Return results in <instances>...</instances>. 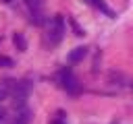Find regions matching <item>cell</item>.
I'll return each instance as SVG.
<instances>
[{"instance_id": "7", "label": "cell", "mask_w": 133, "mask_h": 124, "mask_svg": "<svg viewBox=\"0 0 133 124\" xmlns=\"http://www.w3.org/2000/svg\"><path fill=\"white\" fill-rule=\"evenodd\" d=\"M10 124H29V112H27V110L19 112V114L12 118V122H10Z\"/></svg>"}, {"instance_id": "6", "label": "cell", "mask_w": 133, "mask_h": 124, "mask_svg": "<svg viewBox=\"0 0 133 124\" xmlns=\"http://www.w3.org/2000/svg\"><path fill=\"white\" fill-rule=\"evenodd\" d=\"M87 2H89L91 6H96V8H100L102 12H106L108 17H114V12H112V10L106 6V2H104V0H87Z\"/></svg>"}, {"instance_id": "10", "label": "cell", "mask_w": 133, "mask_h": 124, "mask_svg": "<svg viewBox=\"0 0 133 124\" xmlns=\"http://www.w3.org/2000/svg\"><path fill=\"white\" fill-rule=\"evenodd\" d=\"M4 116H6V110H4V107H0V122L4 120Z\"/></svg>"}, {"instance_id": "11", "label": "cell", "mask_w": 133, "mask_h": 124, "mask_svg": "<svg viewBox=\"0 0 133 124\" xmlns=\"http://www.w3.org/2000/svg\"><path fill=\"white\" fill-rule=\"evenodd\" d=\"M54 124H64V122H62V114H60V116H58V118L54 120Z\"/></svg>"}, {"instance_id": "3", "label": "cell", "mask_w": 133, "mask_h": 124, "mask_svg": "<svg viewBox=\"0 0 133 124\" xmlns=\"http://www.w3.org/2000/svg\"><path fill=\"white\" fill-rule=\"evenodd\" d=\"M27 2V6H29V10H31V14L35 17V23H42V0H25ZM31 17V19H33Z\"/></svg>"}, {"instance_id": "9", "label": "cell", "mask_w": 133, "mask_h": 124, "mask_svg": "<svg viewBox=\"0 0 133 124\" xmlns=\"http://www.w3.org/2000/svg\"><path fill=\"white\" fill-rule=\"evenodd\" d=\"M0 66H12V60L6 56H0Z\"/></svg>"}, {"instance_id": "5", "label": "cell", "mask_w": 133, "mask_h": 124, "mask_svg": "<svg viewBox=\"0 0 133 124\" xmlns=\"http://www.w3.org/2000/svg\"><path fill=\"white\" fill-rule=\"evenodd\" d=\"M12 83H15V81H8V79L0 83V101H4V99L8 97V93L12 91Z\"/></svg>"}, {"instance_id": "8", "label": "cell", "mask_w": 133, "mask_h": 124, "mask_svg": "<svg viewBox=\"0 0 133 124\" xmlns=\"http://www.w3.org/2000/svg\"><path fill=\"white\" fill-rule=\"evenodd\" d=\"M15 45L19 48V52H25L27 50V43H25V37H23V33H15Z\"/></svg>"}, {"instance_id": "1", "label": "cell", "mask_w": 133, "mask_h": 124, "mask_svg": "<svg viewBox=\"0 0 133 124\" xmlns=\"http://www.w3.org/2000/svg\"><path fill=\"white\" fill-rule=\"evenodd\" d=\"M62 35H64V21H62V17H54L50 21V27H48V39H50V43H58L62 39Z\"/></svg>"}, {"instance_id": "12", "label": "cell", "mask_w": 133, "mask_h": 124, "mask_svg": "<svg viewBox=\"0 0 133 124\" xmlns=\"http://www.w3.org/2000/svg\"><path fill=\"white\" fill-rule=\"evenodd\" d=\"M4 2H10V0H4Z\"/></svg>"}, {"instance_id": "4", "label": "cell", "mask_w": 133, "mask_h": 124, "mask_svg": "<svg viewBox=\"0 0 133 124\" xmlns=\"http://www.w3.org/2000/svg\"><path fill=\"white\" fill-rule=\"evenodd\" d=\"M85 54H87V48H81V45H79V48H75V50L69 54V62H71V64H75V62L83 60V58H85Z\"/></svg>"}, {"instance_id": "2", "label": "cell", "mask_w": 133, "mask_h": 124, "mask_svg": "<svg viewBox=\"0 0 133 124\" xmlns=\"http://www.w3.org/2000/svg\"><path fill=\"white\" fill-rule=\"evenodd\" d=\"M60 81H62V87H64L69 93H79V83H77L75 74L71 72V68H66V70L60 72Z\"/></svg>"}]
</instances>
